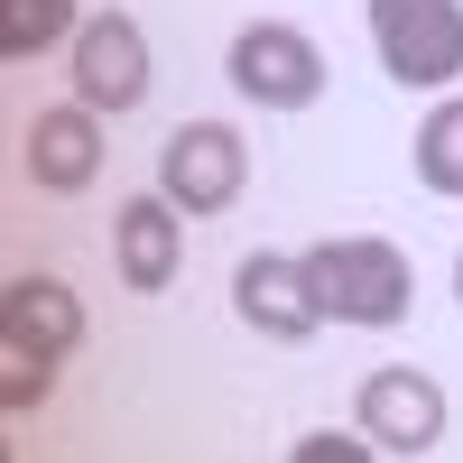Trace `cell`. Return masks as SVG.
Returning <instances> with one entry per match:
<instances>
[{
    "label": "cell",
    "mask_w": 463,
    "mask_h": 463,
    "mask_svg": "<svg viewBox=\"0 0 463 463\" xmlns=\"http://www.w3.org/2000/svg\"><path fill=\"white\" fill-rule=\"evenodd\" d=\"M306 279H316V306L334 325H399L408 297H417V269L399 241L380 232H334V241L306 250Z\"/></svg>",
    "instance_id": "cell-1"
},
{
    "label": "cell",
    "mask_w": 463,
    "mask_h": 463,
    "mask_svg": "<svg viewBox=\"0 0 463 463\" xmlns=\"http://www.w3.org/2000/svg\"><path fill=\"white\" fill-rule=\"evenodd\" d=\"M371 47L390 65V84L445 93L463 74V0H371Z\"/></svg>",
    "instance_id": "cell-2"
},
{
    "label": "cell",
    "mask_w": 463,
    "mask_h": 463,
    "mask_svg": "<svg viewBox=\"0 0 463 463\" xmlns=\"http://www.w3.org/2000/svg\"><path fill=\"white\" fill-rule=\"evenodd\" d=\"M232 93L260 102V111H306V102H325V47L306 28L288 19H250L241 37H232Z\"/></svg>",
    "instance_id": "cell-3"
},
{
    "label": "cell",
    "mask_w": 463,
    "mask_h": 463,
    "mask_svg": "<svg viewBox=\"0 0 463 463\" xmlns=\"http://www.w3.org/2000/svg\"><path fill=\"white\" fill-rule=\"evenodd\" d=\"M241 185H250V148H241V130L232 121H185L167 148H158V195L176 204V213H232L241 204Z\"/></svg>",
    "instance_id": "cell-4"
},
{
    "label": "cell",
    "mask_w": 463,
    "mask_h": 463,
    "mask_svg": "<svg viewBox=\"0 0 463 463\" xmlns=\"http://www.w3.org/2000/svg\"><path fill=\"white\" fill-rule=\"evenodd\" d=\"M74 102L93 111H139L148 102V37L130 10H93L74 28Z\"/></svg>",
    "instance_id": "cell-5"
},
{
    "label": "cell",
    "mask_w": 463,
    "mask_h": 463,
    "mask_svg": "<svg viewBox=\"0 0 463 463\" xmlns=\"http://www.w3.org/2000/svg\"><path fill=\"white\" fill-rule=\"evenodd\" d=\"M232 306H241V325L269 334V343H306L325 325L316 279H306V260H288V250H250L241 269H232Z\"/></svg>",
    "instance_id": "cell-6"
},
{
    "label": "cell",
    "mask_w": 463,
    "mask_h": 463,
    "mask_svg": "<svg viewBox=\"0 0 463 463\" xmlns=\"http://www.w3.org/2000/svg\"><path fill=\"white\" fill-rule=\"evenodd\" d=\"M353 417H362V436H371L380 454H399V463L445 445V390H436L427 371H371Z\"/></svg>",
    "instance_id": "cell-7"
},
{
    "label": "cell",
    "mask_w": 463,
    "mask_h": 463,
    "mask_svg": "<svg viewBox=\"0 0 463 463\" xmlns=\"http://www.w3.org/2000/svg\"><path fill=\"white\" fill-rule=\"evenodd\" d=\"M74 343H84V297L47 269H28V279L0 288V353H37V362H65Z\"/></svg>",
    "instance_id": "cell-8"
},
{
    "label": "cell",
    "mask_w": 463,
    "mask_h": 463,
    "mask_svg": "<svg viewBox=\"0 0 463 463\" xmlns=\"http://www.w3.org/2000/svg\"><path fill=\"white\" fill-rule=\"evenodd\" d=\"M19 158H28V176L47 185V195H84V185L102 176V111H93V102L37 111L28 139H19Z\"/></svg>",
    "instance_id": "cell-9"
},
{
    "label": "cell",
    "mask_w": 463,
    "mask_h": 463,
    "mask_svg": "<svg viewBox=\"0 0 463 463\" xmlns=\"http://www.w3.org/2000/svg\"><path fill=\"white\" fill-rule=\"evenodd\" d=\"M111 260H121V288L158 297L176 279V260H185V213L167 195H130L121 213H111Z\"/></svg>",
    "instance_id": "cell-10"
},
{
    "label": "cell",
    "mask_w": 463,
    "mask_h": 463,
    "mask_svg": "<svg viewBox=\"0 0 463 463\" xmlns=\"http://www.w3.org/2000/svg\"><path fill=\"white\" fill-rule=\"evenodd\" d=\"M417 185L427 195H463V93H445L417 121Z\"/></svg>",
    "instance_id": "cell-11"
},
{
    "label": "cell",
    "mask_w": 463,
    "mask_h": 463,
    "mask_svg": "<svg viewBox=\"0 0 463 463\" xmlns=\"http://www.w3.org/2000/svg\"><path fill=\"white\" fill-rule=\"evenodd\" d=\"M84 19H74V0H0V56L28 65V56H47L56 37H74Z\"/></svg>",
    "instance_id": "cell-12"
},
{
    "label": "cell",
    "mask_w": 463,
    "mask_h": 463,
    "mask_svg": "<svg viewBox=\"0 0 463 463\" xmlns=\"http://www.w3.org/2000/svg\"><path fill=\"white\" fill-rule=\"evenodd\" d=\"M47 390H56V362H37V353H10V371H0V408H10V417H28Z\"/></svg>",
    "instance_id": "cell-13"
},
{
    "label": "cell",
    "mask_w": 463,
    "mask_h": 463,
    "mask_svg": "<svg viewBox=\"0 0 463 463\" xmlns=\"http://www.w3.org/2000/svg\"><path fill=\"white\" fill-rule=\"evenodd\" d=\"M371 436H297V463H371Z\"/></svg>",
    "instance_id": "cell-14"
},
{
    "label": "cell",
    "mask_w": 463,
    "mask_h": 463,
    "mask_svg": "<svg viewBox=\"0 0 463 463\" xmlns=\"http://www.w3.org/2000/svg\"><path fill=\"white\" fill-rule=\"evenodd\" d=\"M454 297H463V260H454Z\"/></svg>",
    "instance_id": "cell-15"
}]
</instances>
